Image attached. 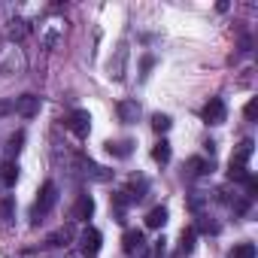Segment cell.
I'll return each mask as SVG.
<instances>
[{
    "mask_svg": "<svg viewBox=\"0 0 258 258\" xmlns=\"http://www.w3.org/2000/svg\"><path fill=\"white\" fill-rule=\"evenodd\" d=\"M64 124L73 131V137L85 140V137H88V131H91V115H88L85 109H73V112L64 118Z\"/></svg>",
    "mask_w": 258,
    "mask_h": 258,
    "instance_id": "1",
    "label": "cell"
},
{
    "mask_svg": "<svg viewBox=\"0 0 258 258\" xmlns=\"http://www.w3.org/2000/svg\"><path fill=\"white\" fill-rule=\"evenodd\" d=\"M201 115H204L207 124H222V121L228 118V106H225L222 97H210V103L201 109Z\"/></svg>",
    "mask_w": 258,
    "mask_h": 258,
    "instance_id": "2",
    "label": "cell"
},
{
    "mask_svg": "<svg viewBox=\"0 0 258 258\" xmlns=\"http://www.w3.org/2000/svg\"><path fill=\"white\" fill-rule=\"evenodd\" d=\"M55 204H58V185H55V182H43V188H40V198H37V207H34V213H37V216H43V213H49Z\"/></svg>",
    "mask_w": 258,
    "mask_h": 258,
    "instance_id": "3",
    "label": "cell"
},
{
    "mask_svg": "<svg viewBox=\"0 0 258 258\" xmlns=\"http://www.w3.org/2000/svg\"><path fill=\"white\" fill-rule=\"evenodd\" d=\"M16 112L25 115V118H34V115L40 112V97H34V94H22V97L16 100Z\"/></svg>",
    "mask_w": 258,
    "mask_h": 258,
    "instance_id": "4",
    "label": "cell"
},
{
    "mask_svg": "<svg viewBox=\"0 0 258 258\" xmlns=\"http://www.w3.org/2000/svg\"><path fill=\"white\" fill-rule=\"evenodd\" d=\"M121 249H124V252H140V249H143V231H140V228L124 231V234H121Z\"/></svg>",
    "mask_w": 258,
    "mask_h": 258,
    "instance_id": "5",
    "label": "cell"
},
{
    "mask_svg": "<svg viewBox=\"0 0 258 258\" xmlns=\"http://www.w3.org/2000/svg\"><path fill=\"white\" fill-rule=\"evenodd\" d=\"M91 213H94V198H91V195H82V198L76 201L73 219H76V222H85V219H91Z\"/></svg>",
    "mask_w": 258,
    "mask_h": 258,
    "instance_id": "6",
    "label": "cell"
},
{
    "mask_svg": "<svg viewBox=\"0 0 258 258\" xmlns=\"http://www.w3.org/2000/svg\"><path fill=\"white\" fill-rule=\"evenodd\" d=\"M252 152H255V143H252V140H243V143L234 149V158H231V164H243V167H246V161L252 158Z\"/></svg>",
    "mask_w": 258,
    "mask_h": 258,
    "instance_id": "7",
    "label": "cell"
},
{
    "mask_svg": "<svg viewBox=\"0 0 258 258\" xmlns=\"http://www.w3.org/2000/svg\"><path fill=\"white\" fill-rule=\"evenodd\" d=\"M79 243H82V249H85V252H97V249H100V231L85 228V231H82V237H79Z\"/></svg>",
    "mask_w": 258,
    "mask_h": 258,
    "instance_id": "8",
    "label": "cell"
},
{
    "mask_svg": "<svg viewBox=\"0 0 258 258\" xmlns=\"http://www.w3.org/2000/svg\"><path fill=\"white\" fill-rule=\"evenodd\" d=\"M164 222H167V210L164 207H152L146 213V228H161Z\"/></svg>",
    "mask_w": 258,
    "mask_h": 258,
    "instance_id": "9",
    "label": "cell"
},
{
    "mask_svg": "<svg viewBox=\"0 0 258 258\" xmlns=\"http://www.w3.org/2000/svg\"><path fill=\"white\" fill-rule=\"evenodd\" d=\"M106 149H109L115 158H127V155L134 152V143H131V140H121V143H106Z\"/></svg>",
    "mask_w": 258,
    "mask_h": 258,
    "instance_id": "10",
    "label": "cell"
},
{
    "mask_svg": "<svg viewBox=\"0 0 258 258\" xmlns=\"http://www.w3.org/2000/svg\"><path fill=\"white\" fill-rule=\"evenodd\" d=\"M137 112H140V106H137V103H131V100L118 103V115H121V121H134V118H137Z\"/></svg>",
    "mask_w": 258,
    "mask_h": 258,
    "instance_id": "11",
    "label": "cell"
},
{
    "mask_svg": "<svg viewBox=\"0 0 258 258\" xmlns=\"http://www.w3.org/2000/svg\"><path fill=\"white\" fill-rule=\"evenodd\" d=\"M188 173L191 176H204V173H210V161H204V158H188Z\"/></svg>",
    "mask_w": 258,
    "mask_h": 258,
    "instance_id": "12",
    "label": "cell"
},
{
    "mask_svg": "<svg viewBox=\"0 0 258 258\" xmlns=\"http://www.w3.org/2000/svg\"><path fill=\"white\" fill-rule=\"evenodd\" d=\"M255 255H258L255 243H240V246L231 249V258H255Z\"/></svg>",
    "mask_w": 258,
    "mask_h": 258,
    "instance_id": "13",
    "label": "cell"
},
{
    "mask_svg": "<svg viewBox=\"0 0 258 258\" xmlns=\"http://www.w3.org/2000/svg\"><path fill=\"white\" fill-rule=\"evenodd\" d=\"M152 158H155L158 164H167V161H170V143H167V140H161V143L152 149Z\"/></svg>",
    "mask_w": 258,
    "mask_h": 258,
    "instance_id": "14",
    "label": "cell"
},
{
    "mask_svg": "<svg viewBox=\"0 0 258 258\" xmlns=\"http://www.w3.org/2000/svg\"><path fill=\"white\" fill-rule=\"evenodd\" d=\"M249 176H252V173H249L243 164H231V167H228V179H234V182H246Z\"/></svg>",
    "mask_w": 258,
    "mask_h": 258,
    "instance_id": "15",
    "label": "cell"
},
{
    "mask_svg": "<svg viewBox=\"0 0 258 258\" xmlns=\"http://www.w3.org/2000/svg\"><path fill=\"white\" fill-rule=\"evenodd\" d=\"M195 237H198V231H195V228H185V231H182V243H179V252H185V255H188V252L195 249Z\"/></svg>",
    "mask_w": 258,
    "mask_h": 258,
    "instance_id": "16",
    "label": "cell"
},
{
    "mask_svg": "<svg viewBox=\"0 0 258 258\" xmlns=\"http://www.w3.org/2000/svg\"><path fill=\"white\" fill-rule=\"evenodd\" d=\"M70 237H73V228H61V231H55V234L49 237V246H64Z\"/></svg>",
    "mask_w": 258,
    "mask_h": 258,
    "instance_id": "17",
    "label": "cell"
},
{
    "mask_svg": "<svg viewBox=\"0 0 258 258\" xmlns=\"http://www.w3.org/2000/svg\"><path fill=\"white\" fill-rule=\"evenodd\" d=\"M170 124H173V121H170V115H161V112H158V115H152V127H155L158 134H167V131H170Z\"/></svg>",
    "mask_w": 258,
    "mask_h": 258,
    "instance_id": "18",
    "label": "cell"
},
{
    "mask_svg": "<svg viewBox=\"0 0 258 258\" xmlns=\"http://www.w3.org/2000/svg\"><path fill=\"white\" fill-rule=\"evenodd\" d=\"M0 170H4V173H0V176H4V182H7V185H13V182L19 179V167H16L13 161H7L4 167H0Z\"/></svg>",
    "mask_w": 258,
    "mask_h": 258,
    "instance_id": "19",
    "label": "cell"
},
{
    "mask_svg": "<svg viewBox=\"0 0 258 258\" xmlns=\"http://www.w3.org/2000/svg\"><path fill=\"white\" fill-rule=\"evenodd\" d=\"M0 216H4V219H13V198H4V201H0Z\"/></svg>",
    "mask_w": 258,
    "mask_h": 258,
    "instance_id": "20",
    "label": "cell"
},
{
    "mask_svg": "<svg viewBox=\"0 0 258 258\" xmlns=\"http://www.w3.org/2000/svg\"><path fill=\"white\" fill-rule=\"evenodd\" d=\"M243 112H246V118H255V115H258V100L252 97V100L246 103V109H243Z\"/></svg>",
    "mask_w": 258,
    "mask_h": 258,
    "instance_id": "21",
    "label": "cell"
},
{
    "mask_svg": "<svg viewBox=\"0 0 258 258\" xmlns=\"http://www.w3.org/2000/svg\"><path fill=\"white\" fill-rule=\"evenodd\" d=\"M164 243H167L164 237H161V240H155V249H152V258H164V249H167Z\"/></svg>",
    "mask_w": 258,
    "mask_h": 258,
    "instance_id": "22",
    "label": "cell"
}]
</instances>
